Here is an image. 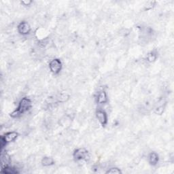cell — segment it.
<instances>
[{"instance_id":"cell-5","label":"cell","mask_w":174,"mask_h":174,"mask_svg":"<svg viewBox=\"0 0 174 174\" xmlns=\"http://www.w3.org/2000/svg\"><path fill=\"white\" fill-rule=\"evenodd\" d=\"M96 116L99 122L104 126L108 122V117L105 112L103 110H98L96 112Z\"/></svg>"},{"instance_id":"cell-8","label":"cell","mask_w":174,"mask_h":174,"mask_svg":"<svg viewBox=\"0 0 174 174\" xmlns=\"http://www.w3.org/2000/svg\"><path fill=\"white\" fill-rule=\"evenodd\" d=\"M159 155L155 152H151L148 156V161L152 165H156L159 162Z\"/></svg>"},{"instance_id":"cell-1","label":"cell","mask_w":174,"mask_h":174,"mask_svg":"<svg viewBox=\"0 0 174 174\" xmlns=\"http://www.w3.org/2000/svg\"><path fill=\"white\" fill-rule=\"evenodd\" d=\"M31 108V101L28 98H22L20 103H19V105L18 108L14 110L12 113L10 114L12 118H18L19 117L24 114L25 112H27L29 109Z\"/></svg>"},{"instance_id":"cell-4","label":"cell","mask_w":174,"mask_h":174,"mask_svg":"<svg viewBox=\"0 0 174 174\" xmlns=\"http://www.w3.org/2000/svg\"><path fill=\"white\" fill-rule=\"evenodd\" d=\"M18 31L22 35H27L30 34L31 27L27 22H21L18 26Z\"/></svg>"},{"instance_id":"cell-10","label":"cell","mask_w":174,"mask_h":174,"mask_svg":"<svg viewBox=\"0 0 174 174\" xmlns=\"http://www.w3.org/2000/svg\"><path fill=\"white\" fill-rule=\"evenodd\" d=\"M146 59L148 61H149V62H153V61L156 59V54L152 52L148 54Z\"/></svg>"},{"instance_id":"cell-7","label":"cell","mask_w":174,"mask_h":174,"mask_svg":"<svg viewBox=\"0 0 174 174\" xmlns=\"http://www.w3.org/2000/svg\"><path fill=\"white\" fill-rule=\"evenodd\" d=\"M97 101L99 104H104L108 101V97L106 95V93L104 91L99 92L98 93Z\"/></svg>"},{"instance_id":"cell-12","label":"cell","mask_w":174,"mask_h":174,"mask_svg":"<svg viewBox=\"0 0 174 174\" xmlns=\"http://www.w3.org/2000/svg\"><path fill=\"white\" fill-rule=\"evenodd\" d=\"M31 3H32L31 1H22L21 2V4L25 6H30L31 4Z\"/></svg>"},{"instance_id":"cell-3","label":"cell","mask_w":174,"mask_h":174,"mask_svg":"<svg viewBox=\"0 0 174 174\" xmlns=\"http://www.w3.org/2000/svg\"><path fill=\"white\" fill-rule=\"evenodd\" d=\"M89 152L85 148H79L76 150L73 154V156L77 160H85L87 159Z\"/></svg>"},{"instance_id":"cell-11","label":"cell","mask_w":174,"mask_h":174,"mask_svg":"<svg viewBox=\"0 0 174 174\" xmlns=\"http://www.w3.org/2000/svg\"><path fill=\"white\" fill-rule=\"evenodd\" d=\"M107 173H121V171L118 168H111L109 169L107 172Z\"/></svg>"},{"instance_id":"cell-9","label":"cell","mask_w":174,"mask_h":174,"mask_svg":"<svg viewBox=\"0 0 174 174\" xmlns=\"http://www.w3.org/2000/svg\"><path fill=\"white\" fill-rule=\"evenodd\" d=\"M42 164L44 166H50L54 164V160L50 157H44L42 160Z\"/></svg>"},{"instance_id":"cell-2","label":"cell","mask_w":174,"mask_h":174,"mask_svg":"<svg viewBox=\"0 0 174 174\" xmlns=\"http://www.w3.org/2000/svg\"><path fill=\"white\" fill-rule=\"evenodd\" d=\"M49 67L51 72L54 74H58L62 68V64L61 61L59 59H53L50 61L49 64Z\"/></svg>"},{"instance_id":"cell-6","label":"cell","mask_w":174,"mask_h":174,"mask_svg":"<svg viewBox=\"0 0 174 174\" xmlns=\"http://www.w3.org/2000/svg\"><path fill=\"white\" fill-rule=\"evenodd\" d=\"M6 143H10L12 141H14L18 137V133L15 131H11L8 132V133H6L4 136H2Z\"/></svg>"}]
</instances>
